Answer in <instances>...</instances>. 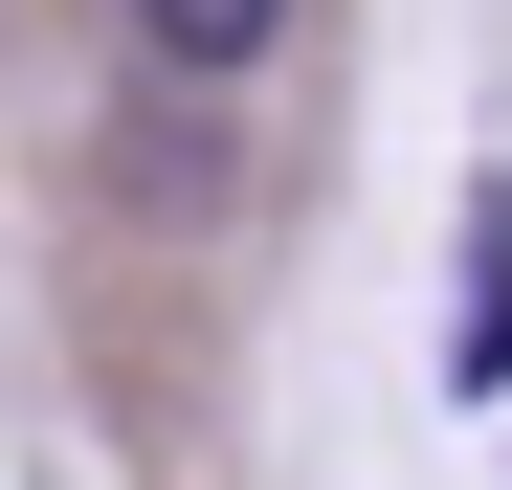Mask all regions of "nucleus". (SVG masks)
<instances>
[{"instance_id": "1", "label": "nucleus", "mask_w": 512, "mask_h": 490, "mask_svg": "<svg viewBox=\"0 0 512 490\" xmlns=\"http://www.w3.org/2000/svg\"><path fill=\"white\" fill-rule=\"evenodd\" d=\"M268 23H290V0H134V45H156V67H245Z\"/></svg>"}]
</instances>
